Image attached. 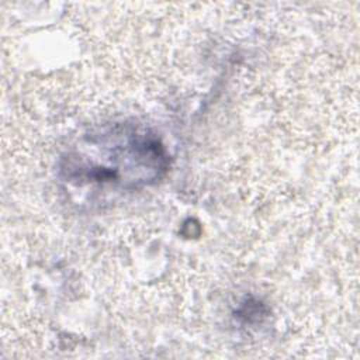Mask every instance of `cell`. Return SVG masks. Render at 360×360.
<instances>
[{"label": "cell", "mask_w": 360, "mask_h": 360, "mask_svg": "<svg viewBox=\"0 0 360 360\" xmlns=\"http://www.w3.org/2000/svg\"><path fill=\"white\" fill-rule=\"evenodd\" d=\"M100 153L68 158V180L134 188L158 180L167 167V155L159 139L148 132L114 131L98 145Z\"/></svg>", "instance_id": "obj_1"}]
</instances>
